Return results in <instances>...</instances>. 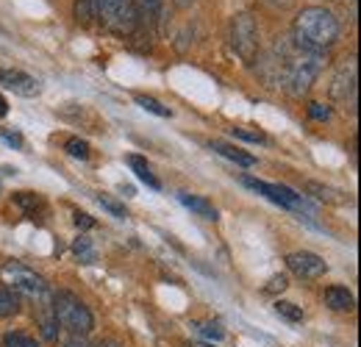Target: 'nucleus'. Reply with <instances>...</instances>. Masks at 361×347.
Listing matches in <instances>:
<instances>
[{
  "label": "nucleus",
  "mask_w": 361,
  "mask_h": 347,
  "mask_svg": "<svg viewBox=\"0 0 361 347\" xmlns=\"http://www.w3.org/2000/svg\"><path fill=\"white\" fill-rule=\"evenodd\" d=\"M322 64H325L322 53L303 50L292 39H283L272 47L270 59L262 61V70H264V78L270 81V87L286 89L292 97H303L319 78Z\"/></svg>",
  "instance_id": "f257e3e1"
},
{
  "label": "nucleus",
  "mask_w": 361,
  "mask_h": 347,
  "mask_svg": "<svg viewBox=\"0 0 361 347\" xmlns=\"http://www.w3.org/2000/svg\"><path fill=\"white\" fill-rule=\"evenodd\" d=\"M336 39H339V20L334 17V11H328L325 6H306L303 11H298L292 25V42L298 47L325 53L328 47L336 44Z\"/></svg>",
  "instance_id": "f03ea898"
},
{
  "label": "nucleus",
  "mask_w": 361,
  "mask_h": 347,
  "mask_svg": "<svg viewBox=\"0 0 361 347\" xmlns=\"http://www.w3.org/2000/svg\"><path fill=\"white\" fill-rule=\"evenodd\" d=\"M53 314H56V322L73 334V336H87L94 328V317L92 311L84 305V300L73 292H59L53 295Z\"/></svg>",
  "instance_id": "7ed1b4c3"
},
{
  "label": "nucleus",
  "mask_w": 361,
  "mask_h": 347,
  "mask_svg": "<svg viewBox=\"0 0 361 347\" xmlns=\"http://www.w3.org/2000/svg\"><path fill=\"white\" fill-rule=\"evenodd\" d=\"M90 3L94 20L114 34H131L139 23L134 0H90Z\"/></svg>",
  "instance_id": "20e7f679"
},
{
  "label": "nucleus",
  "mask_w": 361,
  "mask_h": 347,
  "mask_svg": "<svg viewBox=\"0 0 361 347\" xmlns=\"http://www.w3.org/2000/svg\"><path fill=\"white\" fill-rule=\"evenodd\" d=\"M0 284H6L8 292L14 295H25V298H45L47 281L31 267L20 264V261H6L0 267Z\"/></svg>",
  "instance_id": "39448f33"
},
{
  "label": "nucleus",
  "mask_w": 361,
  "mask_h": 347,
  "mask_svg": "<svg viewBox=\"0 0 361 347\" xmlns=\"http://www.w3.org/2000/svg\"><path fill=\"white\" fill-rule=\"evenodd\" d=\"M231 47L245 64L256 61V56H259V28H256L253 14H247V11L233 14V20H231Z\"/></svg>",
  "instance_id": "423d86ee"
},
{
  "label": "nucleus",
  "mask_w": 361,
  "mask_h": 347,
  "mask_svg": "<svg viewBox=\"0 0 361 347\" xmlns=\"http://www.w3.org/2000/svg\"><path fill=\"white\" fill-rule=\"evenodd\" d=\"M242 186H247V189L264 195L267 200L283 206V209H292V212H303V209H306V197L298 195L295 189L283 186V183H267V181H259V178H242Z\"/></svg>",
  "instance_id": "0eeeda50"
},
{
  "label": "nucleus",
  "mask_w": 361,
  "mask_h": 347,
  "mask_svg": "<svg viewBox=\"0 0 361 347\" xmlns=\"http://www.w3.org/2000/svg\"><path fill=\"white\" fill-rule=\"evenodd\" d=\"M286 267L292 275L303 278V281H314V278H322L328 272V264L322 256H317L312 250H295L286 256Z\"/></svg>",
  "instance_id": "6e6552de"
},
{
  "label": "nucleus",
  "mask_w": 361,
  "mask_h": 347,
  "mask_svg": "<svg viewBox=\"0 0 361 347\" xmlns=\"http://www.w3.org/2000/svg\"><path fill=\"white\" fill-rule=\"evenodd\" d=\"M0 84L8 89V92L20 95V97H37V95H42V84L34 75L23 73V70H0Z\"/></svg>",
  "instance_id": "1a4fd4ad"
},
{
  "label": "nucleus",
  "mask_w": 361,
  "mask_h": 347,
  "mask_svg": "<svg viewBox=\"0 0 361 347\" xmlns=\"http://www.w3.org/2000/svg\"><path fill=\"white\" fill-rule=\"evenodd\" d=\"M353 92H356V64H353V59H350V61H345V64L336 70V75H334V81H331V95H334L336 100H348V97H353Z\"/></svg>",
  "instance_id": "9d476101"
},
{
  "label": "nucleus",
  "mask_w": 361,
  "mask_h": 347,
  "mask_svg": "<svg viewBox=\"0 0 361 347\" xmlns=\"http://www.w3.org/2000/svg\"><path fill=\"white\" fill-rule=\"evenodd\" d=\"M178 200L189 209V212H195L197 217L209 219V222H214V219L220 217V212L214 209V203L212 200H206V197H200V195H189V192H178Z\"/></svg>",
  "instance_id": "9b49d317"
},
{
  "label": "nucleus",
  "mask_w": 361,
  "mask_h": 347,
  "mask_svg": "<svg viewBox=\"0 0 361 347\" xmlns=\"http://www.w3.org/2000/svg\"><path fill=\"white\" fill-rule=\"evenodd\" d=\"M322 303L328 305L331 311H350L353 303H356V298L345 286H328L325 295H322Z\"/></svg>",
  "instance_id": "f8f14e48"
},
{
  "label": "nucleus",
  "mask_w": 361,
  "mask_h": 347,
  "mask_svg": "<svg viewBox=\"0 0 361 347\" xmlns=\"http://www.w3.org/2000/svg\"><path fill=\"white\" fill-rule=\"evenodd\" d=\"M126 164H128V167L134 170V175L139 178V181H142V183H147V186H150V189H156V192L161 189V181H159V178L153 175V170H150V164H147V162H145L142 156H136V153H131V156H126Z\"/></svg>",
  "instance_id": "ddd939ff"
},
{
  "label": "nucleus",
  "mask_w": 361,
  "mask_h": 347,
  "mask_svg": "<svg viewBox=\"0 0 361 347\" xmlns=\"http://www.w3.org/2000/svg\"><path fill=\"white\" fill-rule=\"evenodd\" d=\"M214 153H220L223 159H231V162H236V164H242V167H253L256 164V156H250V153H245V150H239V147H233V145H226V142H212L209 145Z\"/></svg>",
  "instance_id": "4468645a"
},
{
  "label": "nucleus",
  "mask_w": 361,
  "mask_h": 347,
  "mask_svg": "<svg viewBox=\"0 0 361 347\" xmlns=\"http://www.w3.org/2000/svg\"><path fill=\"white\" fill-rule=\"evenodd\" d=\"M37 328L42 334V339L53 342L59 336V322H56V314H53V305H45L39 314H37Z\"/></svg>",
  "instance_id": "2eb2a0df"
},
{
  "label": "nucleus",
  "mask_w": 361,
  "mask_h": 347,
  "mask_svg": "<svg viewBox=\"0 0 361 347\" xmlns=\"http://www.w3.org/2000/svg\"><path fill=\"white\" fill-rule=\"evenodd\" d=\"M136 103L145 109V111H150V114H156V117H173V109H167L164 103H159L156 97H147V95H136Z\"/></svg>",
  "instance_id": "dca6fc26"
},
{
  "label": "nucleus",
  "mask_w": 361,
  "mask_h": 347,
  "mask_svg": "<svg viewBox=\"0 0 361 347\" xmlns=\"http://www.w3.org/2000/svg\"><path fill=\"white\" fill-rule=\"evenodd\" d=\"M14 203H17L20 209H25L28 214H37V212L42 209V197L34 195V192H14Z\"/></svg>",
  "instance_id": "f3484780"
},
{
  "label": "nucleus",
  "mask_w": 361,
  "mask_h": 347,
  "mask_svg": "<svg viewBox=\"0 0 361 347\" xmlns=\"http://www.w3.org/2000/svg\"><path fill=\"white\" fill-rule=\"evenodd\" d=\"M306 192L314 195L317 200H325V203H339V200H342V197H336L339 192H334L331 186H322V183H317V181H309V183H306Z\"/></svg>",
  "instance_id": "a211bd4d"
},
{
  "label": "nucleus",
  "mask_w": 361,
  "mask_h": 347,
  "mask_svg": "<svg viewBox=\"0 0 361 347\" xmlns=\"http://www.w3.org/2000/svg\"><path fill=\"white\" fill-rule=\"evenodd\" d=\"M275 314L283 317V319H289V322H303V308L289 303V300H278L275 303Z\"/></svg>",
  "instance_id": "6ab92c4d"
},
{
  "label": "nucleus",
  "mask_w": 361,
  "mask_h": 347,
  "mask_svg": "<svg viewBox=\"0 0 361 347\" xmlns=\"http://www.w3.org/2000/svg\"><path fill=\"white\" fill-rule=\"evenodd\" d=\"M17 311H20V300H17V295H14V292H8V289H0V319L14 317Z\"/></svg>",
  "instance_id": "aec40b11"
},
{
  "label": "nucleus",
  "mask_w": 361,
  "mask_h": 347,
  "mask_svg": "<svg viewBox=\"0 0 361 347\" xmlns=\"http://www.w3.org/2000/svg\"><path fill=\"white\" fill-rule=\"evenodd\" d=\"M73 253L84 261V264H92V261L97 259V253H94V248H92V239H87V236H78V239L73 242Z\"/></svg>",
  "instance_id": "412c9836"
},
{
  "label": "nucleus",
  "mask_w": 361,
  "mask_h": 347,
  "mask_svg": "<svg viewBox=\"0 0 361 347\" xmlns=\"http://www.w3.org/2000/svg\"><path fill=\"white\" fill-rule=\"evenodd\" d=\"M97 203L111 214V217L117 219H128V209L120 203V200H114V197H109V195H97Z\"/></svg>",
  "instance_id": "4be33fe9"
},
{
  "label": "nucleus",
  "mask_w": 361,
  "mask_h": 347,
  "mask_svg": "<svg viewBox=\"0 0 361 347\" xmlns=\"http://www.w3.org/2000/svg\"><path fill=\"white\" fill-rule=\"evenodd\" d=\"M3 347H39V342L23 331H11L3 336Z\"/></svg>",
  "instance_id": "5701e85b"
},
{
  "label": "nucleus",
  "mask_w": 361,
  "mask_h": 347,
  "mask_svg": "<svg viewBox=\"0 0 361 347\" xmlns=\"http://www.w3.org/2000/svg\"><path fill=\"white\" fill-rule=\"evenodd\" d=\"M64 150H67V156H73V159H90V145H87L84 139H78V136H70V139L64 142Z\"/></svg>",
  "instance_id": "b1692460"
},
{
  "label": "nucleus",
  "mask_w": 361,
  "mask_h": 347,
  "mask_svg": "<svg viewBox=\"0 0 361 347\" xmlns=\"http://www.w3.org/2000/svg\"><path fill=\"white\" fill-rule=\"evenodd\" d=\"M195 331L200 336H206V339H214V342H220L226 336V331H223L220 322H195Z\"/></svg>",
  "instance_id": "393cba45"
},
{
  "label": "nucleus",
  "mask_w": 361,
  "mask_h": 347,
  "mask_svg": "<svg viewBox=\"0 0 361 347\" xmlns=\"http://www.w3.org/2000/svg\"><path fill=\"white\" fill-rule=\"evenodd\" d=\"M75 20H78V23H84V25L94 20V11H92L90 0H75Z\"/></svg>",
  "instance_id": "a878e982"
},
{
  "label": "nucleus",
  "mask_w": 361,
  "mask_h": 347,
  "mask_svg": "<svg viewBox=\"0 0 361 347\" xmlns=\"http://www.w3.org/2000/svg\"><path fill=\"white\" fill-rule=\"evenodd\" d=\"M231 133L236 139H245V142H267V136L262 130H247V128H231Z\"/></svg>",
  "instance_id": "bb28decb"
},
{
  "label": "nucleus",
  "mask_w": 361,
  "mask_h": 347,
  "mask_svg": "<svg viewBox=\"0 0 361 347\" xmlns=\"http://www.w3.org/2000/svg\"><path fill=\"white\" fill-rule=\"evenodd\" d=\"M289 286V278L286 275H272L270 281H267V286H264V292L267 295H275V292H283Z\"/></svg>",
  "instance_id": "cd10ccee"
},
{
  "label": "nucleus",
  "mask_w": 361,
  "mask_h": 347,
  "mask_svg": "<svg viewBox=\"0 0 361 347\" xmlns=\"http://www.w3.org/2000/svg\"><path fill=\"white\" fill-rule=\"evenodd\" d=\"M161 3H164V0H142V11H145L150 20H159V14H161Z\"/></svg>",
  "instance_id": "c85d7f7f"
},
{
  "label": "nucleus",
  "mask_w": 361,
  "mask_h": 347,
  "mask_svg": "<svg viewBox=\"0 0 361 347\" xmlns=\"http://www.w3.org/2000/svg\"><path fill=\"white\" fill-rule=\"evenodd\" d=\"M309 117L312 120H328L331 117V109L325 103H309Z\"/></svg>",
  "instance_id": "c756f323"
},
{
  "label": "nucleus",
  "mask_w": 361,
  "mask_h": 347,
  "mask_svg": "<svg viewBox=\"0 0 361 347\" xmlns=\"http://www.w3.org/2000/svg\"><path fill=\"white\" fill-rule=\"evenodd\" d=\"M0 136H3V142H6V145H11V147H17V150H20L23 145H25V142H23V136H20L17 130H3Z\"/></svg>",
  "instance_id": "7c9ffc66"
},
{
  "label": "nucleus",
  "mask_w": 361,
  "mask_h": 347,
  "mask_svg": "<svg viewBox=\"0 0 361 347\" xmlns=\"http://www.w3.org/2000/svg\"><path fill=\"white\" fill-rule=\"evenodd\" d=\"M75 225L87 231V228H94V219H92L90 214H84V212H75Z\"/></svg>",
  "instance_id": "2f4dec72"
},
{
  "label": "nucleus",
  "mask_w": 361,
  "mask_h": 347,
  "mask_svg": "<svg viewBox=\"0 0 361 347\" xmlns=\"http://www.w3.org/2000/svg\"><path fill=\"white\" fill-rule=\"evenodd\" d=\"M64 347H90V345H87V336H73L70 342H64Z\"/></svg>",
  "instance_id": "473e14b6"
},
{
  "label": "nucleus",
  "mask_w": 361,
  "mask_h": 347,
  "mask_svg": "<svg viewBox=\"0 0 361 347\" xmlns=\"http://www.w3.org/2000/svg\"><path fill=\"white\" fill-rule=\"evenodd\" d=\"M270 6H275V8H286V6H292V0H267Z\"/></svg>",
  "instance_id": "72a5a7b5"
},
{
  "label": "nucleus",
  "mask_w": 361,
  "mask_h": 347,
  "mask_svg": "<svg viewBox=\"0 0 361 347\" xmlns=\"http://www.w3.org/2000/svg\"><path fill=\"white\" fill-rule=\"evenodd\" d=\"M8 114V103H6V97L0 95V117H6Z\"/></svg>",
  "instance_id": "f704fd0d"
},
{
  "label": "nucleus",
  "mask_w": 361,
  "mask_h": 347,
  "mask_svg": "<svg viewBox=\"0 0 361 347\" xmlns=\"http://www.w3.org/2000/svg\"><path fill=\"white\" fill-rule=\"evenodd\" d=\"M173 3H176V8H189L195 0H173Z\"/></svg>",
  "instance_id": "c9c22d12"
},
{
  "label": "nucleus",
  "mask_w": 361,
  "mask_h": 347,
  "mask_svg": "<svg viewBox=\"0 0 361 347\" xmlns=\"http://www.w3.org/2000/svg\"><path fill=\"white\" fill-rule=\"evenodd\" d=\"M120 192H123L126 197H134V186H126V183H123V186H120Z\"/></svg>",
  "instance_id": "e433bc0d"
},
{
  "label": "nucleus",
  "mask_w": 361,
  "mask_h": 347,
  "mask_svg": "<svg viewBox=\"0 0 361 347\" xmlns=\"http://www.w3.org/2000/svg\"><path fill=\"white\" fill-rule=\"evenodd\" d=\"M97 347H120V345H117L114 339H109V342H100V345H97Z\"/></svg>",
  "instance_id": "4c0bfd02"
},
{
  "label": "nucleus",
  "mask_w": 361,
  "mask_h": 347,
  "mask_svg": "<svg viewBox=\"0 0 361 347\" xmlns=\"http://www.w3.org/2000/svg\"><path fill=\"white\" fill-rule=\"evenodd\" d=\"M192 347H203V345H192Z\"/></svg>",
  "instance_id": "58836bf2"
},
{
  "label": "nucleus",
  "mask_w": 361,
  "mask_h": 347,
  "mask_svg": "<svg viewBox=\"0 0 361 347\" xmlns=\"http://www.w3.org/2000/svg\"><path fill=\"white\" fill-rule=\"evenodd\" d=\"M0 192H3V186H0Z\"/></svg>",
  "instance_id": "ea45409f"
}]
</instances>
